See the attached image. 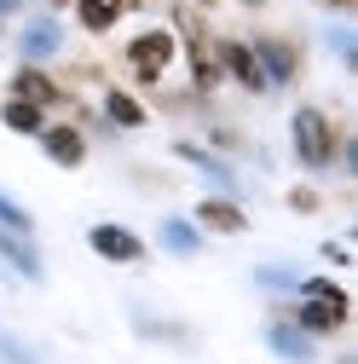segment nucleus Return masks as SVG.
Masks as SVG:
<instances>
[{"label":"nucleus","instance_id":"obj_1","mask_svg":"<svg viewBox=\"0 0 358 364\" xmlns=\"http://www.w3.org/2000/svg\"><path fill=\"white\" fill-rule=\"evenodd\" d=\"M295 151H300V162H330V122L318 116V110H300L295 116Z\"/></svg>","mask_w":358,"mask_h":364},{"label":"nucleus","instance_id":"obj_2","mask_svg":"<svg viewBox=\"0 0 358 364\" xmlns=\"http://www.w3.org/2000/svg\"><path fill=\"white\" fill-rule=\"evenodd\" d=\"M168 58H173V35L151 29V35H139V41H133V70H139V81H156Z\"/></svg>","mask_w":358,"mask_h":364},{"label":"nucleus","instance_id":"obj_3","mask_svg":"<svg viewBox=\"0 0 358 364\" xmlns=\"http://www.w3.org/2000/svg\"><path fill=\"white\" fill-rule=\"evenodd\" d=\"M93 249L104 260H139V237L121 232V225H93Z\"/></svg>","mask_w":358,"mask_h":364},{"label":"nucleus","instance_id":"obj_4","mask_svg":"<svg viewBox=\"0 0 358 364\" xmlns=\"http://www.w3.org/2000/svg\"><path fill=\"white\" fill-rule=\"evenodd\" d=\"M47 156H53V162H64V168H75V162L87 156L81 133H75V127H47Z\"/></svg>","mask_w":358,"mask_h":364},{"label":"nucleus","instance_id":"obj_5","mask_svg":"<svg viewBox=\"0 0 358 364\" xmlns=\"http://www.w3.org/2000/svg\"><path fill=\"white\" fill-rule=\"evenodd\" d=\"M23 53H29V58L58 53V23H47V18H40V23H29V29H23Z\"/></svg>","mask_w":358,"mask_h":364},{"label":"nucleus","instance_id":"obj_6","mask_svg":"<svg viewBox=\"0 0 358 364\" xmlns=\"http://www.w3.org/2000/svg\"><path fill=\"white\" fill-rule=\"evenodd\" d=\"M75 6H81V23L87 29H110L121 18V0H75Z\"/></svg>","mask_w":358,"mask_h":364},{"label":"nucleus","instance_id":"obj_7","mask_svg":"<svg viewBox=\"0 0 358 364\" xmlns=\"http://www.w3.org/2000/svg\"><path fill=\"white\" fill-rule=\"evenodd\" d=\"M202 225H214V232H243L249 220H243L232 203H219V197H214V203H202Z\"/></svg>","mask_w":358,"mask_h":364},{"label":"nucleus","instance_id":"obj_8","mask_svg":"<svg viewBox=\"0 0 358 364\" xmlns=\"http://www.w3.org/2000/svg\"><path fill=\"white\" fill-rule=\"evenodd\" d=\"M0 255H6V260L23 272V278H40V260H35V249H23L12 232H0Z\"/></svg>","mask_w":358,"mask_h":364},{"label":"nucleus","instance_id":"obj_9","mask_svg":"<svg viewBox=\"0 0 358 364\" xmlns=\"http://www.w3.org/2000/svg\"><path fill=\"white\" fill-rule=\"evenodd\" d=\"M266 341H272L283 358H312V347H306V336H295L289 324H272V330H266Z\"/></svg>","mask_w":358,"mask_h":364},{"label":"nucleus","instance_id":"obj_10","mask_svg":"<svg viewBox=\"0 0 358 364\" xmlns=\"http://www.w3.org/2000/svg\"><path fill=\"white\" fill-rule=\"evenodd\" d=\"M0 116H6V127H12V133H40V105H23V99H12Z\"/></svg>","mask_w":358,"mask_h":364},{"label":"nucleus","instance_id":"obj_11","mask_svg":"<svg viewBox=\"0 0 358 364\" xmlns=\"http://www.w3.org/2000/svg\"><path fill=\"white\" fill-rule=\"evenodd\" d=\"M18 99H23V105H47V99H58V93H53V81H47V75L23 70V75H18Z\"/></svg>","mask_w":358,"mask_h":364},{"label":"nucleus","instance_id":"obj_12","mask_svg":"<svg viewBox=\"0 0 358 364\" xmlns=\"http://www.w3.org/2000/svg\"><path fill=\"white\" fill-rule=\"evenodd\" d=\"M162 243H168L173 255H197V232H191L185 220H168V225H162Z\"/></svg>","mask_w":358,"mask_h":364},{"label":"nucleus","instance_id":"obj_13","mask_svg":"<svg viewBox=\"0 0 358 364\" xmlns=\"http://www.w3.org/2000/svg\"><path fill=\"white\" fill-rule=\"evenodd\" d=\"M226 64L237 70V81H249V87H266V75H260V64L243 53V47H226Z\"/></svg>","mask_w":358,"mask_h":364},{"label":"nucleus","instance_id":"obj_14","mask_svg":"<svg viewBox=\"0 0 358 364\" xmlns=\"http://www.w3.org/2000/svg\"><path fill=\"white\" fill-rule=\"evenodd\" d=\"M110 122H121V127H139V122H145V110L133 105L127 93H110Z\"/></svg>","mask_w":358,"mask_h":364},{"label":"nucleus","instance_id":"obj_15","mask_svg":"<svg viewBox=\"0 0 358 364\" xmlns=\"http://www.w3.org/2000/svg\"><path fill=\"white\" fill-rule=\"evenodd\" d=\"M0 232H12V237H23V232H29V214H23L18 203H6V197H0Z\"/></svg>","mask_w":358,"mask_h":364},{"label":"nucleus","instance_id":"obj_16","mask_svg":"<svg viewBox=\"0 0 358 364\" xmlns=\"http://www.w3.org/2000/svg\"><path fill=\"white\" fill-rule=\"evenodd\" d=\"M260 58H266V70H260V75H272V81H283V75H289V53H283V47H260Z\"/></svg>","mask_w":358,"mask_h":364},{"label":"nucleus","instance_id":"obj_17","mask_svg":"<svg viewBox=\"0 0 358 364\" xmlns=\"http://www.w3.org/2000/svg\"><path fill=\"white\" fill-rule=\"evenodd\" d=\"M0 358H6V364H40V358H35L29 347H18V341H12L6 330H0Z\"/></svg>","mask_w":358,"mask_h":364},{"label":"nucleus","instance_id":"obj_18","mask_svg":"<svg viewBox=\"0 0 358 364\" xmlns=\"http://www.w3.org/2000/svg\"><path fill=\"white\" fill-rule=\"evenodd\" d=\"M12 6H18V0H0V12H12Z\"/></svg>","mask_w":358,"mask_h":364}]
</instances>
